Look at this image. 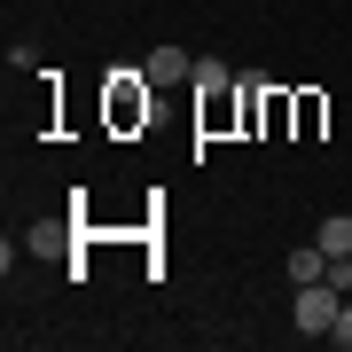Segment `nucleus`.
<instances>
[{"label": "nucleus", "mask_w": 352, "mask_h": 352, "mask_svg": "<svg viewBox=\"0 0 352 352\" xmlns=\"http://www.w3.org/2000/svg\"><path fill=\"white\" fill-rule=\"evenodd\" d=\"M282 266H289V289H298V282H329V251H321V243H305V251H289Z\"/></svg>", "instance_id": "obj_4"}, {"label": "nucleus", "mask_w": 352, "mask_h": 352, "mask_svg": "<svg viewBox=\"0 0 352 352\" xmlns=\"http://www.w3.org/2000/svg\"><path fill=\"white\" fill-rule=\"evenodd\" d=\"M227 87H235V71L219 55H196V94H227Z\"/></svg>", "instance_id": "obj_6"}, {"label": "nucleus", "mask_w": 352, "mask_h": 352, "mask_svg": "<svg viewBox=\"0 0 352 352\" xmlns=\"http://www.w3.org/2000/svg\"><path fill=\"white\" fill-rule=\"evenodd\" d=\"M344 314V289L337 282H298V298H289V321H298V337H329Z\"/></svg>", "instance_id": "obj_1"}, {"label": "nucleus", "mask_w": 352, "mask_h": 352, "mask_svg": "<svg viewBox=\"0 0 352 352\" xmlns=\"http://www.w3.org/2000/svg\"><path fill=\"white\" fill-rule=\"evenodd\" d=\"M314 243H321V251H329V258H352V212H329Z\"/></svg>", "instance_id": "obj_5"}, {"label": "nucleus", "mask_w": 352, "mask_h": 352, "mask_svg": "<svg viewBox=\"0 0 352 352\" xmlns=\"http://www.w3.org/2000/svg\"><path fill=\"white\" fill-rule=\"evenodd\" d=\"M141 78H157V87H173V78H196V55H188V47H157L149 63H141Z\"/></svg>", "instance_id": "obj_2"}, {"label": "nucleus", "mask_w": 352, "mask_h": 352, "mask_svg": "<svg viewBox=\"0 0 352 352\" xmlns=\"http://www.w3.org/2000/svg\"><path fill=\"white\" fill-rule=\"evenodd\" d=\"M24 243H32V258H71V219H39Z\"/></svg>", "instance_id": "obj_3"}, {"label": "nucleus", "mask_w": 352, "mask_h": 352, "mask_svg": "<svg viewBox=\"0 0 352 352\" xmlns=\"http://www.w3.org/2000/svg\"><path fill=\"white\" fill-rule=\"evenodd\" d=\"M110 118H118V126H133V118H149V87H118V102H110Z\"/></svg>", "instance_id": "obj_7"}, {"label": "nucleus", "mask_w": 352, "mask_h": 352, "mask_svg": "<svg viewBox=\"0 0 352 352\" xmlns=\"http://www.w3.org/2000/svg\"><path fill=\"white\" fill-rule=\"evenodd\" d=\"M329 344H337V352H352V298H344V314H337V329H329Z\"/></svg>", "instance_id": "obj_8"}]
</instances>
